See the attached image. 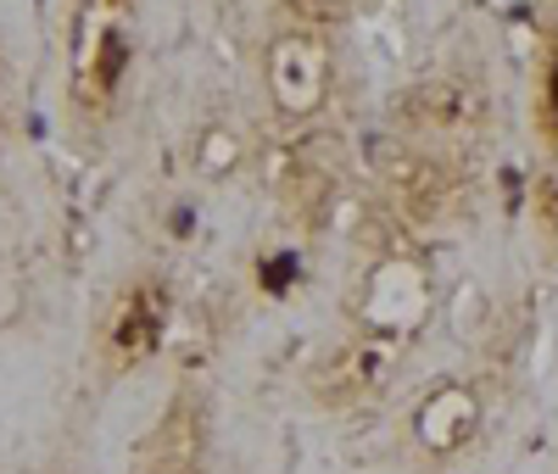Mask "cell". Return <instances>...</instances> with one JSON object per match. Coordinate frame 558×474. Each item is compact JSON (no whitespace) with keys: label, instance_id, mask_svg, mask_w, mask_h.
<instances>
[{"label":"cell","instance_id":"6","mask_svg":"<svg viewBox=\"0 0 558 474\" xmlns=\"http://www.w3.org/2000/svg\"><path fill=\"white\" fill-rule=\"evenodd\" d=\"M196 168H202L207 179H229V173L241 168V134L229 129V123L202 129V139H196Z\"/></svg>","mask_w":558,"mask_h":474},{"label":"cell","instance_id":"5","mask_svg":"<svg viewBox=\"0 0 558 474\" xmlns=\"http://www.w3.org/2000/svg\"><path fill=\"white\" fill-rule=\"evenodd\" d=\"M481 436V397L470 386H436L413 408V447L425 458H458Z\"/></svg>","mask_w":558,"mask_h":474},{"label":"cell","instance_id":"3","mask_svg":"<svg viewBox=\"0 0 558 474\" xmlns=\"http://www.w3.org/2000/svg\"><path fill=\"white\" fill-rule=\"evenodd\" d=\"M168 336V284L162 279H134L118 291V302L107 307L101 324V368L107 374H129L140 368Z\"/></svg>","mask_w":558,"mask_h":474},{"label":"cell","instance_id":"7","mask_svg":"<svg viewBox=\"0 0 558 474\" xmlns=\"http://www.w3.org/2000/svg\"><path fill=\"white\" fill-rule=\"evenodd\" d=\"M536 118H542V139L558 151V45L547 57V73H542V95H536Z\"/></svg>","mask_w":558,"mask_h":474},{"label":"cell","instance_id":"8","mask_svg":"<svg viewBox=\"0 0 558 474\" xmlns=\"http://www.w3.org/2000/svg\"><path fill=\"white\" fill-rule=\"evenodd\" d=\"M0 68H7V62H0Z\"/></svg>","mask_w":558,"mask_h":474},{"label":"cell","instance_id":"4","mask_svg":"<svg viewBox=\"0 0 558 474\" xmlns=\"http://www.w3.org/2000/svg\"><path fill=\"white\" fill-rule=\"evenodd\" d=\"M134 474H207V424L196 397H173L151 436L140 441Z\"/></svg>","mask_w":558,"mask_h":474},{"label":"cell","instance_id":"1","mask_svg":"<svg viewBox=\"0 0 558 474\" xmlns=\"http://www.w3.org/2000/svg\"><path fill=\"white\" fill-rule=\"evenodd\" d=\"M134 68L129 0H84L73 23V107L84 118H107Z\"/></svg>","mask_w":558,"mask_h":474},{"label":"cell","instance_id":"2","mask_svg":"<svg viewBox=\"0 0 558 474\" xmlns=\"http://www.w3.org/2000/svg\"><path fill=\"white\" fill-rule=\"evenodd\" d=\"M263 78H268V101L286 123H307L324 112L330 101V78H336V62H330V45L313 28H286L274 34L268 57H263Z\"/></svg>","mask_w":558,"mask_h":474}]
</instances>
